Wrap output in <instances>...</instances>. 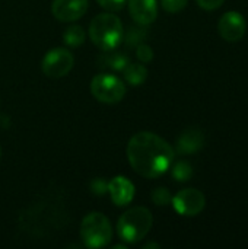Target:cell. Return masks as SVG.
I'll list each match as a JSON object with an SVG mask.
<instances>
[{"mask_svg":"<svg viewBox=\"0 0 248 249\" xmlns=\"http://www.w3.org/2000/svg\"><path fill=\"white\" fill-rule=\"evenodd\" d=\"M127 160L133 171L148 179L162 177L174 162V149L152 131L136 133L127 143Z\"/></svg>","mask_w":248,"mask_h":249,"instance_id":"6da1fadb","label":"cell"},{"mask_svg":"<svg viewBox=\"0 0 248 249\" xmlns=\"http://www.w3.org/2000/svg\"><path fill=\"white\" fill-rule=\"evenodd\" d=\"M124 31L118 16L113 13L96 15L89 25L91 41L102 51H114L123 41Z\"/></svg>","mask_w":248,"mask_h":249,"instance_id":"7a4b0ae2","label":"cell"},{"mask_svg":"<svg viewBox=\"0 0 248 249\" xmlns=\"http://www.w3.org/2000/svg\"><path fill=\"white\" fill-rule=\"evenodd\" d=\"M153 225V217L146 207H132L123 213L117 222L118 238L126 244L140 242L151 231Z\"/></svg>","mask_w":248,"mask_h":249,"instance_id":"3957f363","label":"cell"},{"mask_svg":"<svg viewBox=\"0 0 248 249\" xmlns=\"http://www.w3.org/2000/svg\"><path fill=\"white\" fill-rule=\"evenodd\" d=\"M79 233L86 248H104L113 239V226L107 216L99 212H94L82 220Z\"/></svg>","mask_w":248,"mask_h":249,"instance_id":"277c9868","label":"cell"},{"mask_svg":"<svg viewBox=\"0 0 248 249\" xmlns=\"http://www.w3.org/2000/svg\"><path fill=\"white\" fill-rule=\"evenodd\" d=\"M126 85L111 73H99L91 80L92 96L102 104H117L126 95Z\"/></svg>","mask_w":248,"mask_h":249,"instance_id":"5b68a950","label":"cell"},{"mask_svg":"<svg viewBox=\"0 0 248 249\" xmlns=\"http://www.w3.org/2000/svg\"><path fill=\"white\" fill-rule=\"evenodd\" d=\"M73 64H75V57L72 51H69L67 48L57 47V48L50 50L44 55L41 61V69L45 76L58 79V77H64L66 74H69Z\"/></svg>","mask_w":248,"mask_h":249,"instance_id":"8992f818","label":"cell"},{"mask_svg":"<svg viewBox=\"0 0 248 249\" xmlns=\"http://www.w3.org/2000/svg\"><path fill=\"white\" fill-rule=\"evenodd\" d=\"M171 204L180 216L194 217L203 212L206 206V198L202 191L196 188H186L178 191L172 197Z\"/></svg>","mask_w":248,"mask_h":249,"instance_id":"52a82bcc","label":"cell"},{"mask_svg":"<svg viewBox=\"0 0 248 249\" xmlns=\"http://www.w3.org/2000/svg\"><path fill=\"white\" fill-rule=\"evenodd\" d=\"M246 29H247V22L244 16L235 10L224 13L218 22V31L221 36L228 42L240 41L244 36Z\"/></svg>","mask_w":248,"mask_h":249,"instance_id":"ba28073f","label":"cell"},{"mask_svg":"<svg viewBox=\"0 0 248 249\" xmlns=\"http://www.w3.org/2000/svg\"><path fill=\"white\" fill-rule=\"evenodd\" d=\"M89 6V0H54L51 12L60 22H73L80 19Z\"/></svg>","mask_w":248,"mask_h":249,"instance_id":"9c48e42d","label":"cell"},{"mask_svg":"<svg viewBox=\"0 0 248 249\" xmlns=\"http://www.w3.org/2000/svg\"><path fill=\"white\" fill-rule=\"evenodd\" d=\"M130 16L140 26H146L155 22L158 16L156 0H127Z\"/></svg>","mask_w":248,"mask_h":249,"instance_id":"30bf717a","label":"cell"},{"mask_svg":"<svg viewBox=\"0 0 248 249\" xmlns=\"http://www.w3.org/2000/svg\"><path fill=\"white\" fill-rule=\"evenodd\" d=\"M108 194L115 206L123 207L132 203L134 197V185L126 177H115L108 182Z\"/></svg>","mask_w":248,"mask_h":249,"instance_id":"8fae6325","label":"cell"},{"mask_svg":"<svg viewBox=\"0 0 248 249\" xmlns=\"http://www.w3.org/2000/svg\"><path fill=\"white\" fill-rule=\"evenodd\" d=\"M205 144V136L199 128L184 130L177 140V150L181 155H190L199 152Z\"/></svg>","mask_w":248,"mask_h":249,"instance_id":"7c38bea8","label":"cell"},{"mask_svg":"<svg viewBox=\"0 0 248 249\" xmlns=\"http://www.w3.org/2000/svg\"><path fill=\"white\" fill-rule=\"evenodd\" d=\"M123 71L126 82L132 86H140L148 79V69L142 63H129Z\"/></svg>","mask_w":248,"mask_h":249,"instance_id":"4fadbf2b","label":"cell"},{"mask_svg":"<svg viewBox=\"0 0 248 249\" xmlns=\"http://www.w3.org/2000/svg\"><path fill=\"white\" fill-rule=\"evenodd\" d=\"M63 41L67 47H80L85 42V31L79 25L67 26L63 32Z\"/></svg>","mask_w":248,"mask_h":249,"instance_id":"5bb4252c","label":"cell"},{"mask_svg":"<svg viewBox=\"0 0 248 249\" xmlns=\"http://www.w3.org/2000/svg\"><path fill=\"white\" fill-rule=\"evenodd\" d=\"M171 175H172V178H174L175 181H178V182H187V181H190L191 177H193V168H191V165H190L189 162L180 160V162H177V163L172 166Z\"/></svg>","mask_w":248,"mask_h":249,"instance_id":"9a60e30c","label":"cell"},{"mask_svg":"<svg viewBox=\"0 0 248 249\" xmlns=\"http://www.w3.org/2000/svg\"><path fill=\"white\" fill-rule=\"evenodd\" d=\"M151 198H152L153 204H156V206H168V204H171L172 196H171V193H170L168 188L159 187V188H156V190L152 191Z\"/></svg>","mask_w":248,"mask_h":249,"instance_id":"2e32d148","label":"cell"},{"mask_svg":"<svg viewBox=\"0 0 248 249\" xmlns=\"http://www.w3.org/2000/svg\"><path fill=\"white\" fill-rule=\"evenodd\" d=\"M107 66H110L114 70H124V67L129 64V58L121 53H113L107 55Z\"/></svg>","mask_w":248,"mask_h":249,"instance_id":"e0dca14e","label":"cell"},{"mask_svg":"<svg viewBox=\"0 0 248 249\" xmlns=\"http://www.w3.org/2000/svg\"><path fill=\"white\" fill-rule=\"evenodd\" d=\"M187 3H189V0H161L164 10H167L168 13L181 12L187 6Z\"/></svg>","mask_w":248,"mask_h":249,"instance_id":"ac0fdd59","label":"cell"},{"mask_svg":"<svg viewBox=\"0 0 248 249\" xmlns=\"http://www.w3.org/2000/svg\"><path fill=\"white\" fill-rule=\"evenodd\" d=\"M136 55H137L139 61H142V63H151L152 58H153V50L149 45H146V44H139L137 45Z\"/></svg>","mask_w":248,"mask_h":249,"instance_id":"d6986e66","label":"cell"},{"mask_svg":"<svg viewBox=\"0 0 248 249\" xmlns=\"http://www.w3.org/2000/svg\"><path fill=\"white\" fill-rule=\"evenodd\" d=\"M91 191L95 196H104L108 193V182L104 178H96L91 182Z\"/></svg>","mask_w":248,"mask_h":249,"instance_id":"ffe728a7","label":"cell"},{"mask_svg":"<svg viewBox=\"0 0 248 249\" xmlns=\"http://www.w3.org/2000/svg\"><path fill=\"white\" fill-rule=\"evenodd\" d=\"M96 1L101 7H104L110 12H117V10L123 9V6L127 0H96Z\"/></svg>","mask_w":248,"mask_h":249,"instance_id":"44dd1931","label":"cell"},{"mask_svg":"<svg viewBox=\"0 0 248 249\" xmlns=\"http://www.w3.org/2000/svg\"><path fill=\"white\" fill-rule=\"evenodd\" d=\"M196 1L205 10H215V9H219L225 0H196Z\"/></svg>","mask_w":248,"mask_h":249,"instance_id":"7402d4cb","label":"cell"},{"mask_svg":"<svg viewBox=\"0 0 248 249\" xmlns=\"http://www.w3.org/2000/svg\"><path fill=\"white\" fill-rule=\"evenodd\" d=\"M143 248H145V249H148V248H159V245H158V244H148V245H145Z\"/></svg>","mask_w":248,"mask_h":249,"instance_id":"603a6c76","label":"cell"},{"mask_svg":"<svg viewBox=\"0 0 248 249\" xmlns=\"http://www.w3.org/2000/svg\"><path fill=\"white\" fill-rule=\"evenodd\" d=\"M0 158H1V149H0Z\"/></svg>","mask_w":248,"mask_h":249,"instance_id":"cb8c5ba5","label":"cell"}]
</instances>
